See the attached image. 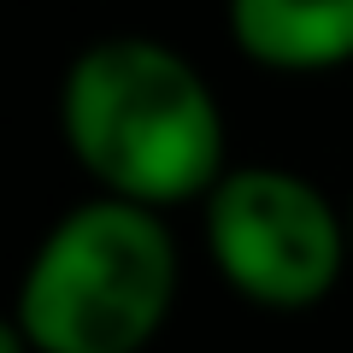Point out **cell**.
I'll return each instance as SVG.
<instances>
[{"label":"cell","mask_w":353,"mask_h":353,"mask_svg":"<svg viewBox=\"0 0 353 353\" xmlns=\"http://www.w3.org/2000/svg\"><path fill=\"white\" fill-rule=\"evenodd\" d=\"M0 353H36L24 336V324H18V312H0Z\"/></svg>","instance_id":"cell-5"},{"label":"cell","mask_w":353,"mask_h":353,"mask_svg":"<svg viewBox=\"0 0 353 353\" xmlns=\"http://www.w3.org/2000/svg\"><path fill=\"white\" fill-rule=\"evenodd\" d=\"M236 53L277 77H324L353 65V0H224Z\"/></svg>","instance_id":"cell-4"},{"label":"cell","mask_w":353,"mask_h":353,"mask_svg":"<svg viewBox=\"0 0 353 353\" xmlns=\"http://www.w3.org/2000/svg\"><path fill=\"white\" fill-rule=\"evenodd\" d=\"M59 136L77 171L141 206H189L230 165L218 88L165 36L118 30L88 41L59 77Z\"/></svg>","instance_id":"cell-1"},{"label":"cell","mask_w":353,"mask_h":353,"mask_svg":"<svg viewBox=\"0 0 353 353\" xmlns=\"http://www.w3.org/2000/svg\"><path fill=\"white\" fill-rule=\"evenodd\" d=\"M201 230L218 283L259 312H312L353 265L347 206L289 165H224L201 194Z\"/></svg>","instance_id":"cell-3"},{"label":"cell","mask_w":353,"mask_h":353,"mask_svg":"<svg viewBox=\"0 0 353 353\" xmlns=\"http://www.w3.org/2000/svg\"><path fill=\"white\" fill-rule=\"evenodd\" d=\"M176 289L183 253L165 212L101 189L41 230L12 312L36 353H148Z\"/></svg>","instance_id":"cell-2"},{"label":"cell","mask_w":353,"mask_h":353,"mask_svg":"<svg viewBox=\"0 0 353 353\" xmlns=\"http://www.w3.org/2000/svg\"><path fill=\"white\" fill-rule=\"evenodd\" d=\"M347 241H353V194H347Z\"/></svg>","instance_id":"cell-6"}]
</instances>
